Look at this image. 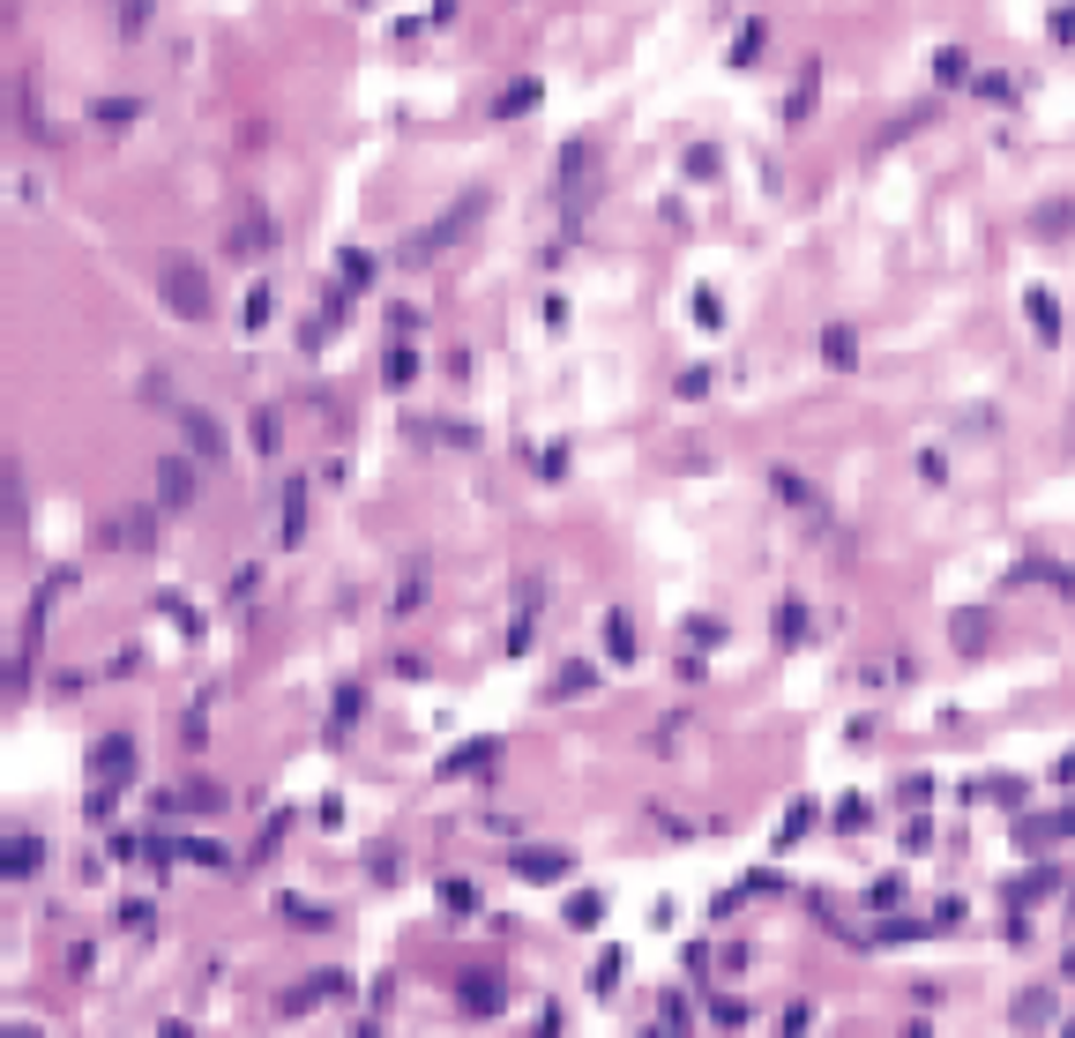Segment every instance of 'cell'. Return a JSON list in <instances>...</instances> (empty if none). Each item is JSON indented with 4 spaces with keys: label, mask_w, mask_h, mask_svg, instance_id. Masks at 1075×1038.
I'll return each instance as SVG.
<instances>
[{
    "label": "cell",
    "mask_w": 1075,
    "mask_h": 1038,
    "mask_svg": "<svg viewBox=\"0 0 1075 1038\" xmlns=\"http://www.w3.org/2000/svg\"><path fill=\"white\" fill-rule=\"evenodd\" d=\"M956 643H963V650H986V613H963V627H956Z\"/></svg>",
    "instance_id": "14"
},
{
    "label": "cell",
    "mask_w": 1075,
    "mask_h": 1038,
    "mask_svg": "<svg viewBox=\"0 0 1075 1038\" xmlns=\"http://www.w3.org/2000/svg\"><path fill=\"white\" fill-rule=\"evenodd\" d=\"M90 777H97L90 815H105V807H113V777H135V740H127V733H105V740L90 748Z\"/></svg>",
    "instance_id": "1"
},
{
    "label": "cell",
    "mask_w": 1075,
    "mask_h": 1038,
    "mask_svg": "<svg viewBox=\"0 0 1075 1038\" xmlns=\"http://www.w3.org/2000/svg\"><path fill=\"white\" fill-rule=\"evenodd\" d=\"M158 508H195V463L180 457L158 463Z\"/></svg>",
    "instance_id": "3"
},
{
    "label": "cell",
    "mask_w": 1075,
    "mask_h": 1038,
    "mask_svg": "<svg viewBox=\"0 0 1075 1038\" xmlns=\"http://www.w3.org/2000/svg\"><path fill=\"white\" fill-rule=\"evenodd\" d=\"M441 904H449V912H471V881H441Z\"/></svg>",
    "instance_id": "17"
},
{
    "label": "cell",
    "mask_w": 1075,
    "mask_h": 1038,
    "mask_svg": "<svg viewBox=\"0 0 1075 1038\" xmlns=\"http://www.w3.org/2000/svg\"><path fill=\"white\" fill-rule=\"evenodd\" d=\"M1016 1024H1024V1031H1038V1024H1053V994H1045V987H1031V994L1016 1001Z\"/></svg>",
    "instance_id": "8"
},
{
    "label": "cell",
    "mask_w": 1075,
    "mask_h": 1038,
    "mask_svg": "<svg viewBox=\"0 0 1075 1038\" xmlns=\"http://www.w3.org/2000/svg\"><path fill=\"white\" fill-rule=\"evenodd\" d=\"M598 919H605L598 897H576V904H568V926H598Z\"/></svg>",
    "instance_id": "15"
},
{
    "label": "cell",
    "mask_w": 1075,
    "mask_h": 1038,
    "mask_svg": "<svg viewBox=\"0 0 1075 1038\" xmlns=\"http://www.w3.org/2000/svg\"><path fill=\"white\" fill-rule=\"evenodd\" d=\"M516 874H523V881H568V852L531 844V852H516Z\"/></svg>",
    "instance_id": "5"
},
{
    "label": "cell",
    "mask_w": 1075,
    "mask_h": 1038,
    "mask_svg": "<svg viewBox=\"0 0 1075 1038\" xmlns=\"http://www.w3.org/2000/svg\"><path fill=\"white\" fill-rule=\"evenodd\" d=\"M165 299L180 307V314H187V322H203V314H209V285H203V269H195V262H172V269H165Z\"/></svg>",
    "instance_id": "2"
},
{
    "label": "cell",
    "mask_w": 1075,
    "mask_h": 1038,
    "mask_svg": "<svg viewBox=\"0 0 1075 1038\" xmlns=\"http://www.w3.org/2000/svg\"><path fill=\"white\" fill-rule=\"evenodd\" d=\"M455 1001H463V1008H471V1016H494L500 1001H508V987H500L494 971H471V979H463V987H455Z\"/></svg>",
    "instance_id": "4"
},
{
    "label": "cell",
    "mask_w": 1075,
    "mask_h": 1038,
    "mask_svg": "<svg viewBox=\"0 0 1075 1038\" xmlns=\"http://www.w3.org/2000/svg\"><path fill=\"white\" fill-rule=\"evenodd\" d=\"M105 539L113 545H150V516H127V523H113Z\"/></svg>",
    "instance_id": "10"
},
{
    "label": "cell",
    "mask_w": 1075,
    "mask_h": 1038,
    "mask_svg": "<svg viewBox=\"0 0 1075 1038\" xmlns=\"http://www.w3.org/2000/svg\"><path fill=\"white\" fill-rule=\"evenodd\" d=\"M180 426H187V441H195V457H224V434H217V418L195 412V404H180Z\"/></svg>",
    "instance_id": "7"
},
{
    "label": "cell",
    "mask_w": 1075,
    "mask_h": 1038,
    "mask_svg": "<svg viewBox=\"0 0 1075 1038\" xmlns=\"http://www.w3.org/2000/svg\"><path fill=\"white\" fill-rule=\"evenodd\" d=\"M285 919H291V926H307V934H314V926H330L322 904H299V897H285Z\"/></svg>",
    "instance_id": "12"
},
{
    "label": "cell",
    "mask_w": 1075,
    "mask_h": 1038,
    "mask_svg": "<svg viewBox=\"0 0 1075 1038\" xmlns=\"http://www.w3.org/2000/svg\"><path fill=\"white\" fill-rule=\"evenodd\" d=\"M590 688H598V672H590V665H568V672L553 680V695H590Z\"/></svg>",
    "instance_id": "9"
},
{
    "label": "cell",
    "mask_w": 1075,
    "mask_h": 1038,
    "mask_svg": "<svg viewBox=\"0 0 1075 1038\" xmlns=\"http://www.w3.org/2000/svg\"><path fill=\"white\" fill-rule=\"evenodd\" d=\"M1068 979H1075V949H1068Z\"/></svg>",
    "instance_id": "18"
},
{
    "label": "cell",
    "mask_w": 1075,
    "mask_h": 1038,
    "mask_svg": "<svg viewBox=\"0 0 1075 1038\" xmlns=\"http://www.w3.org/2000/svg\"><path fill=\"white\" fill-rule=\"evenodd\" d=\"M254 449H262V457H277V449H285V441H277V412L254 418Z\"/></svg>",
    "instance_id": "13"
},
{
    "label": "cell",
    "mask_w": 1075,
    "mask_h": 1038,
    "mask_svg": "<svg viewBox=\"0 0 1075 1038\" xmlns=\"http://www.w3.org/2000/svg\"><path fill=\"white\" fill-rule=\"evenodd\" d=\"M359 710H367V688H344V695H336V725H344V717H359Z\"/></svg>",
    "instance_id": "16"
},
{
    "label": "cell",
    "mask_w": 1075,
    "mask_h": 1038,
    "mask_svg": "<svg viewBox=\"0 0 1075 1038\" xmlns=\"http://www.w3.org/2000/svg\"><path fill=\"white\" fill-rule=\"evenodd\" d=\"M38 860H45V844H38L31 830H15V837H8V852H0L8 881H31V874H38Z\"/></svg>",
    "instance_id": "6"
},
{
    "label": "cell",
    "mask_w": 1075,
    "mask_h": 1038,
    "mask_svg": "<svg viewBox=\"0 0 1075 1038\" xmlns=\"http://www.w3.org/2000/svg\"><path fill=\"white\" fill-rule=\"evenodd\" d=\"M605 643H613V658H635V627H627V613L605 621Z\"/></svg>",
    "instance_id": "11"
}]
</instances>
